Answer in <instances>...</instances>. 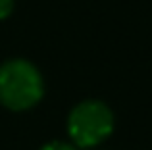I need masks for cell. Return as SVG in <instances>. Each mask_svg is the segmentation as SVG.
<instances>
[{
    "label": "cell",
    "mask_w": 152,
    "mask_h": 150,
    "mask_svg": "<svg viewBox=\"0 0 152 150\" xmlns=\"http://www.w3.org/2000/svg\"><path fill=\"white\" fill-rule=\"evenodd\" d=\"M114 133V114L100 100H83L67 116V135L77 148H94Z\"/></svg>",
    "instance_id": "obj_2"
},
{
    "label": "cell",
    "mask_w": 152,
    "mask_h": 150,
    "mask_svg": "<svg viewBox=\"0 0 152 150\" xmlns=\"http://www.w3.org/2000/svg\"><path fill=\"white\" fill-rule=\"evenodd\" d=\"M45 96V79L35 64L12 58L0 64V104L12 112H25Z\"/></svg>",
    "instance_id": "obj_1"
},
{
    "label": "cell",
    "mask_w": 152,
    "mask_h": 150,
    "mask_svg": "<svg viewBox=\"0 0 152 150\" xmlns=\"http://www.w3.org/2000/svg\"><path fill=\"white\" fill-rule=\"evenodd\" d=\"M39 150H79V148L73 143H66V141H50Z\"/></svg>",
    "instance_id": "obj_3"
},
{
    "label": "cell",
    "mask_w": 152,
    "mask_h": 150,
    "mask_svg": "<svg viewBox=\"0 0 152 150\" xmlns=\"http://www.w3.org/2000/svg\"><path fill=\"white\" fill-rule=\"evenodd\" d=\"M14 12V0H0V21L10 17Z\"/></svg>",
    "instance_id": "obj_4"
}]
</instances>
